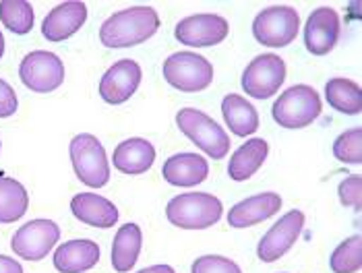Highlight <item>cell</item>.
Returning a JSON list of instances; mask_svg holds the SVG:
<instances>
[{"mask_svg":"<svg viewBox=\"0 0 362 273\" xmlns=\"http://www.w3.org/2000/svg\"><path fill=\"white\" fill-rule=\"evenodd\" d=\"M160 29V15L153 6H129L116 11L100 25V42L106 48H133L153 37Z\"/></svg>","mask_w":362,"mask_h":273,"instance_id":"6da1fadb","label":"cell"},{"mask_svg":"<svg viewBox=\"0 0 362 273\" xmlns=\"http://www.w3.org/2000/svg\"><path fill=\"white\" fill-rule=\"evenodd\" d=\"M223 216V203L209 192H182L170 199L166 218L180 230H207Z\"/></svg>","mask_w":362,"mask_h":273,"instance_id":"7a4b0ae2","label":"cell"},{"mask_svg":"<svg viewBox=\"0 0 362 273\" xmlns=\"http://www.w3.org/2000/svg\"><path fill=\"white\" fill-rule=\"evenodd\" d=\"M323 112V102L321 95L315 87L307 83H298L281 91L274 108L272 116L281 129H305L313 124Z\"/></svg>","mask_w":362,"mask_h":273,"instance_id":"3957f363","label":"cell"},{"mask_svg":"<svg viewBox=\"0 0 362 273\" xmlns=\"http://www.w3.org/2000/svg\"><path fill=\"white\" fill-rule=\"evenodd\" d=\"M176 124L180 133L207 158L223 160L230 153V136L209 114L197 108H182L176 114Z\"/></svg>","mask_w":362,"mask_h":273,"instance_id":"277c9868","label":"cell"},{"mask_svg":"<svg viewBox=\"0 0 362 273\" xmlns=\"http://www.w3.org/2000/svg\"><path fill=\"white\" fill-rule=\"evenodd\" d=\"M71 162L77 178L89 189H102L110 180L106 147L91 133H79L71 141Z\"/></svg>","mask_w":362,"mask_h":273,"instance_id":"5b68a950","label":"cell"},{"mask_svg":"<svg viewBox=\"0 0 362 273\" xmlns=\"http://www.w3.org/2000/svg\"><path fill=\"white\" fill-rule=\"evenodd\" d=\"M300 31V15L294 6L274 4L257 13L252 19V37L267 48L290 46Z\"/></svg>","mask_w":362,"mask_h":273,"instance_id":"8992f818","label":"cell"},{"mask_svg":"<svg viewBox=\"0 0 362 273\" xmlns=\"http://www.w3.org/2000/svg\"><path fill=\"white\" fill-rule=\"evenodd\" d=\"M164 79L182 93L205 91L214 83V64L197 52H174L164 60Z\"/></svg>","mask_w":362,"mask_h":273,"instance_id":"52a82bcc","label":"cell"},{"mask_svg":"<svg viewBox=\"0 0 362 273\" xmlns=\"http://www.w3.org/2000/svg\"><path fill=\"white\" fill-rule=\"evenodd\" d=\"M286 81V62L278 54H259L243 73V91L252 100H269Z\"/></svg>","mask_w":362,"mask_h":273,"instance_id":"ba28073f","label":"cell"},{"mask_svg":"<svg viewBox=\"0 0 362 273\" xmlns=\"http://www.w3.org/2000/svg\"><path fill=\"white\" fill-rule=\"evenodd\" d=\"M60 240V228L52 219L37 218L17 228L11 238V248L25 261H42Z\"/></svg>","mask_w":362,"mask_h":273,"instance_id":"9c48e42d","label":"cell"},{"mask_svg":"<svg viewBox=\"0 0 362 273\" xmlns=\"http://www.w3.org/2000/svg\"><path fill=\"white\" fill-rule=\"evenodd\" d=\"M19 79L33 93H50L64 83V62L54 52L33 50L21 60Z\"/></svg>","mask_w":362,"mask_h":273,"instance_id":"30bf717a","label":"cell"},{"mask_svg":"<svg viewBox=\"0 0 362 273\" xmlns=\"http://www.w3.org/2000/svg\"><path fill=\"white\" fill-rule=\"evenodd\" d=\"M305 214L300 209H292L288 214H284L281 218L265 232V236L259 240L257 246V257L263 263H276L281 259L292 246L296 245V240L303 234L305 228Z\"/></svg>","mask_w":362,"mask_h":273,"instance_id":"8fae6325","label":"cell"},{"mask_svg":"<svg viewBox=\"0 0 362 273\" xmlns=\"http://www.w3.org/2000/svg\"><path fill=\"white\" fill-rule=\"evenodd\" d=\"M230 33V25L222 15L216 13H199L178 21L174 29V37L191 48H211L222 44Z\"/></svg>","mask_w":362,"mask_h":273,"instance_id":"7c38bea8","label":"cell"},{"mask_svg":"<svg viewBox=\"0 0 362 273\" xmlns=\"http://www.w3.org/2000/svg\"><path fill=\"white\" fill-rule=\"evenodd\" d=\"M141 79H143V71H141L139 62L133 58H122L114 62L102 75L100 98L110 106H120L137 93Z\"/></svg>","mask_w":362,"mask_h":273,"instance_id":"4fadbf2b","label":"cell"},{"mask_svg":"<svg viewBox=\"0 0 362 273\" xmlns=\"http://www.w3.org/2000/svg\"><path fill=\"white\" fill-rule=\"evenodd\" d=\"M339 15L332 6H319L308 15L305 23V46L313 56L329 54L339 40Z\"/></svg>","mask_w":362,"mask_h":273,"instance_id":"5bb4252c","label":"cell"},{"mask_svg":"<svg viewBox=\"0 0 362 273\" xmlns=\"http://www.w3.org/2000/svg\"><path fill=\"white\" fill-rule=\"evenodd\" d=\"M87 21V4L79 0H66L54 6L42 23V35L48 42H64L75 35Z\"/></svg>","mask_w":362,"mask_h":273,"instance_id":"9a60e30c","label":"cell"},{"mask_svg":"<svg viewBox=\"0 0 362 273\" xmlns=\"http://www.w3.org/2000/svg\"><path fill=\"white\" fill-rule=\"evenodd\" d=\"M162 176L168 185L178 189H193L209 176V164L203 156L193 151H182L170 156L162 165Z\"/></svg>","mask_w":362,"mask_h":273,"instance_id":"2e32d148","label":"cell"},{"mask_svg":"<svg viewBox=\"0 0 362 273\" xmlns=\"http://www.w3.org/2000/svg\"><path fill=\"white\" fill-rule=\"evenodd\" d=\"M281 203H284L281 194L272 191L247 197L228 211V223L232 228H236V230L257 226V223H261L265 219L274 218L281 209Z\"/></svg>","mask_w":362,"mask_h":273,"instance_id":"e0dca14e","label":"cell"},{"mask_svg":"<svg viewBox=\"0 0 362 273\" xmlns=\"http://www.w3.org/2000/svg\"><path fill=\"white\" fill-rule=\"evenodd\" d=\"M153 162H156V147L151 145V141L143 136H131L120 141L112 153L114 168L127 176L145 174L153 165Z\"/></svg>","mask_w":362,"mask_h":273,"instance_id":"ac0fdd59","label":"cell"},{"mask_svg":"<svg viewBox=\"0 0 362 273\" xmlns=\"http://www.w3.org/2000/svg\"><path fill=\"white\" fill-rule=\"evenodd\" d=\"M71 211L73 216L91 228L108 230L118 223V207L110 199L95 194V192H79L71 199Z\"/></svg>","mask_w":362,"mask_h":273,"instance_id":"d6986e66","label":"cell"},{"mask_svg":"<svg viewBox=\"0 0 362 273\" xmlns=\"http://www.w3.org/2000/svg\"><path fill=\"white\" fill-rule=\"evenodd\" d=\"M100 245L87 238H77L60 245L54 252V267L58 273H83L100 263Z\"/></svg>","mask_w":362,"mask_h":273,"instance_id":"ffe728a7","label":"cell"},{"mask_svg":"<svg viewBox=\"0 0 362 273\" xmlns=\"http://www.w3.org/2000/svg\"><path fill=\"white\" fill-rule=\"evenodd\" d=\"M269 156V143L261 136H255V139H249L245 141L230 158L228 162V176L236 182H245L252 178L261 165L265 164Z\"/></svg>","mask_w":362,"mask_h":273,"instance_id":"44dd1931","label":"cell"},{"mask_svg":"<svg viewBox=\"0 0 362 273\" xmlns=\"http://www.w3.org/2000/svg\"><path fill=\"white\" fill-rule=\"evenodd\" d=\"M222 114L223 122L232 131V135L247 139L259 131V112L240 93H228L223 98Z\"/></svg>","mask_w":362,"mask_h":273,"instance_id":"7402d4cb","label":"cell"},{"mask_svg":"<svg viewBox=\"0 0 362 273\" xmlns=\"http://www.w3.org/2000/svg\"><path fill=\"white\" fill-rule=\"evenodd\" d=\"M143 246V232L137 223H124L118 228L112 240V267L116 273L133 272Z\"/></svg>","mask_w":362,"mask_h":273,"instance_id":"603a6c76","label":"cell"},{"mask_svg":"<svg viewBox=\"0 0 362 273\" xmlns=\"http://www.w3.org/2000/svg\"><path fill=\"white\" fill-rule=\"evenodd\" d=\"M325 100L329 106L341 114L356 116L362 112V89L361 85L352 79L334 77L325 83Z\"/></svg>","mask_w":362,"mask_h":273,"instance_id":"cb8c5ba5","label":"cell"},{"mask_svg":"<svg viewBox=\"0 0 362 273\" xmlns=\"http://www.w3.org/2000/svg\"><path fill=\"white\" fill-rule=\"evenodd\" d=\"M29 209L25 187L11 176H0V223H15Z\"/></svg>","mask_w":362,"mask_h":273,"instance_id":"d4e9b609","label":"cell"},{"mask_svg":"<svg viewBox=\"0 0 362 273\" xmlns=\"http://www.w3.org/2000/svg\"><path fill=\"white\" fill-rule=\"evenodd\" d=\"M35 13L28 0H2L0 2V23L17 35H28L33 29Z\"/></svg>","mask_w":362,"mask_h":273,"instance_id":"484cf974","label":"cell"},{"mask_svg":"<svg viewBox=\"0 0 362 273\" xmlns=\"http://www.w3.org/2000/svg\"><path fill=\"white\" fill-rule=\"evenodd\" d=\"M329 267L334 273H358L362 267V238L354 234L335 246L329 257Z\"/></svg>","mask_w":362,"mask_h":273,"instance_id":"4316f807","label":"cell"},{"mask_svg":"<svg viewBox=\"0 0 362 273\" xmlns=\"http://www.w3.org/2000/svg\"><path fill=\"white\" fill-rule=\"evenodd\" d=\"M334 158L337 162L348 165H361L362 164V129L361 127H352L348 131H344L341 135L334 141Z\"/></svg>","mask_w":362,"mask_h":273,"instance_id":"83f0119b","label":"cell"},{"mask_svg":"<svg viewBox=\"0 0 362 273\" xmlns=\"http://www.w3.org/2000/svg\"><path fill=\"white\" fill-rule=\"evenodd\" d=\"M191 273H243L236 261L222 255H203L197 257L191 265Z\"/></svg>","mask_w":362,"mask_h":273,"instance_id":"f1b7e54d","label":"cell"},{"mask_svg":"<svg viewBox=\"0 0 362 273\" xmlns=\"http://www.w3.org/2000/svg\"><path fill=\"white\" fill-rule=\"evenodd\" d=\"M337 197L344 207H352L354 211H361L362 207V178L358 174H352L344 178L337 187Z\"/></svg>","mask_w":362,"mask_h":273,"instance_id":"f546056e","label":"cell"},{"mask_svg":"<svg viewBox=\"0 0 362 273\" xmlns=\"http://www.w3.org/2000/svg\"><path fill=\"white\" fill-rule=\"evenodd\" d=\"M17 108H19V100H17L15 89L4 79H0V118L13 116Z\"/></svg>","mask_w":362,"mask_h":273,"instance_id":"4dcf8cb0","label":"cell"},{"mask_svg":"<svg viewBox=\"0 0 362 273\" xmlns=\"http://www.w3.org/2000/svg\"><path fill=\"white\" fill-rule=\"evenodd\" d=\"M0 273H23V267L17 259L0 255Z\"/></svg>","mask_w":362,"mask_h":273,"instance_id":"1f68e13d","label":"cell"},{"mask_svg":"<svg viewBox=\"0 0 362 273\" xmlns=\"http://www.w3.org/2000/svg\"><path fill=\"white\" fill-rule=\"evenodd\" d=\"M137 273H176L172 265H166V263H160V265H149L145 269H141Z\"/></svg>","mask_w":362,"mask_h":273,"instance_id":"d6a6232c","label":"cell"},{"mask_svg":"<svg viewBox=\"0 0 362 273\" xmlns=\"http://www.w3.org/2000/svg\"><path fill=\"white\" fill-rule=\"evenodd\" d=\"M4 54V35H2V31H0V58Z\"/></svg>","mask_w":362,"mask_h":273,"instance_id":"836d02e7","label":"cell"},{"mask_svg":"<svg viewBox=\"0 0 362 273\" xmlns=\"http://www.w3.org/2000/svg\"><path fill=\"white\" fill-rule=\"evenodd\" d=\"M0 149H2V141H0Z\"/></svg>","mask_w":362,"mask_h":273,"instance_id":"e575fe53","label":"cell"}]
</instances>
